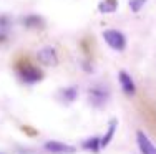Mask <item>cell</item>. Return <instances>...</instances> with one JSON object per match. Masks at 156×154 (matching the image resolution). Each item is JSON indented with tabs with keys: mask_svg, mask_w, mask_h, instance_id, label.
Segmentation results:
<instances>
[{
	"mask_svg": "<svg viewBox=\"0 0 156 154\" xmlns=\"http://www.w3.org/2000/svg\"><path fill=\"white\" fill-rule=\"evenodd\" d=\"M17 75L27 85H33V83L40 81L43 78V73L37 67H33L32 63H28V61H22V63L17 65Z\"/></svg>",
	"mask_w": 156,
	"mask_h": 154,
	"instance_id": "cell-1",
	"label": "cell"
},
{
	"mask_svg": "<svg viewBox=\"0 0 156 154\" xmlns=\"http://www.w3.org/2000/svg\"><path fill=\"white\" fill-rule=\"evenodd\" d=\"M22 25L28 30H38V28L45 27V20L37 13H28V15L22 17Z\"/></svg>",
	"mask_w": 156,
	"mask_h": 154,
	"instance_id": "cell-8",
	"label": "cell"
},
{
	"mask_svg": "<svg viewBox=\"0 0 156 154\" xmlns=\"http://www.w3.org/2000/svg\"><path fill=\"white\" fill-rule=\"evenodd\" d=\"M146 2H148V0H129V2H128V7L131 9V12L140 13L141 9L146 5Z\"/></svg>",
	"mask_w": 156,
	"mask_h": 154,
	"instance_id": "cell-14",
	"label": "cell"
},
{
	"mask_svg": "<svg viewBox=\"0 0 156 154\" xmlns=\"http://www.w3.org/2000/svg\"><path fill=\"white\" fill-rule=\"evenodd\" d=\"M118 81H120L121 90H123L126 94H129V96H131V94L136 93V85H135V81H133L131 75H129V73H126L125 70H121V71L118 73Z\"/></svg>",
	"mask_w": 156,
	"mask_h": 154,
	"instance_id": "cell-7",
	"label": "cell"
},
{
	"mask_svg": "<svg viewBox=\"0 0 156 154\" xmlns=\"http://www.w3.org/2000/svg\"><path fill=\"white\" fill-rule=\"evenodd\" d=\"M108 96L110 93L103 85H95L88 90V100H90L91 106H95V108H101L108 101Z\"/></svg>",
	"mask_w": 156,
	"mask_h": 154,
	"instance_id": "cell-3",
	"label": "cell"
},
{
	"mask_svg": "<svg viewBox=\"0 0 156 154\" xmlns=\"http://www.w3.org/2000/svg\"><path fill=\"white\" fill-rule=\"evenodd\" d=\"M81 148L83 149H87V151H91V152H98L100 149H101V146H100V138H88V139H85L83 142H81Z\"/></svg>",
	"mask_w": 156,
	"mask_h": 154,
	"instance_id": "cell-12",
	"label": "cell"
},
{
	"mask_svg": "<svg viewBox=\"0 0 156 154\" xmlns=\"http://www.w3.org/2000/svg\"><path fill=\"white\" fill-rule=\"evenodd\" d=\"M12 30V18L9 15H0V42H5Z\"/></svg>",
	"mask_w": 156,
	"mask_h": 154,
	"instance_id": "cell-9",
	"label": "cell"
},
{
	"mask_svg": "<svg viewBox=\"0 0 156 154\" xmlns=\"http://www.w3.org/2000/svg\"><path fill=\"white\" fill-rule=\"evenodd\" d=\"M116 9H118L116 0H101V2L98 3V10L103 15H106V13H115Z\"/></svg>",
	"mask_w": 156,
	"mask_h": 154,
	"instance_id": "cell-11",
	"label": "cell"
},
{
	"mask_svg": "<svg viewBox=\"0 0 156 154\" xmlns=\"http://www.w3.org/2000/svg\"><path fill=\"white\" fill-rule=\"evenodd\" d=\"M103 40L105 43L110 46L111 50L115 51H123L126 48V36L123 32L120 30H115V28H110V30H103Z\"/></svg>",
	"mask_w": 156,
	"mask_h": 154,
	"instance_id": "cell-2",
	"label": "cell"
},
{
	"mask_svg": "<svg viewBox=\"0 0 156 154\" xmlns=\"http://www.w3.org/2000/svg\"><path fill=\"white\" fill-rule=\"evenodd\" d=\"M76 96H78V90H76L75 86H68V88H63V90H60V98H62L63 101H66V103L75 101Z\"/></svg>",
	"mask_w": 156,
	"mask_h": 154,
	"instance_id": "cell-13",
	"label": "cell"
},
{
	"mask_svg": "<svg viewBox=\"0 0 156 154\" xmlns=\"http://www.w3.org/2000/svg\"><path fill=\"white\" fill-rule=\"evenodd\" d=\"M136 142H138L141 154H156V146L143 131H136Z\"/></svg>",
	"mask_w": 156,
	"mask_h": 154,
	"instance_id": "cell-6",
	"label": "cell"
},
{
	"mask_svg": "<svg viewBox=\"0 0 156 154\" xmlns=\"http://www.w3.org/2000/svg\"><path fill=\"white\" fill-rule=\"evenodd\" d=\"M116 126H118V121L111 119L110 124H108V131L103 134V138H100V146H101V148H106V146L111 142V139H113V136H115V131H116Z\"/></svg>",
	"mask_w": 156,
	"mask_h": 154,
	"instance_id": "cell-10",
	"label": "cell"
},
{
	"mask_svg": "<svg viewBox=\"0 0 156 154\" xmlns=\"http://www.w3.org/2000/svg\"><path fill=\"white\" fill-rule=\"evenodd\" d=\"M43 148L51 154H75L76 152L75 146L65 144V142H60V141H47L43 144Z\"/></svg>",
	"mask_w": 156,
	"mask_h": 154,
	"instance_id": "cell-5",
	"label": "cell"
},
{
	"mask_svg": "<svg viewBox=\"0 0 156 154\" xmlns=\"http://www.w3.org/2000/svg\"><path fill=\"white\" fill-rule=\"evenodd\" d=\"M37 60L45 67H55L58 63V53L53 46H43L37 51Z\"/></svg>",
	"mask_w": 156,
	"mask_h": 154,
	"instance_id": "cell-4",
	"label": "cell"
}]
</instances>
